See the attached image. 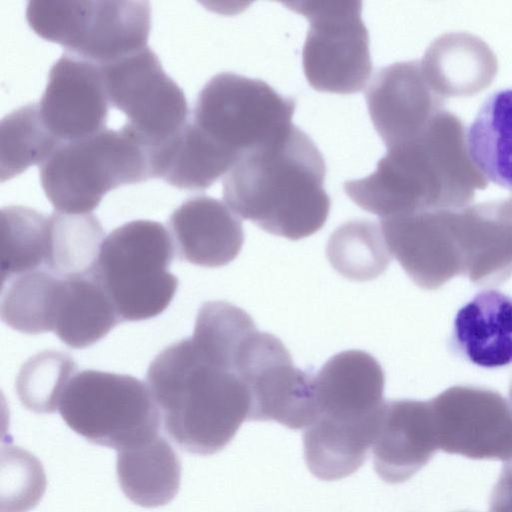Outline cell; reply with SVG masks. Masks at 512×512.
Here are the masks:
<instances>
[{"mask_svg": "<svg viewBox=\"0 0 512 512\" xmlns=\"http://www.w3.org/2000/svg\"><path fill=\"white\" fill-rule=\"evenodd\" d=\"M463 275L479 286H494L512 276V220L501 203L455 211Z\"/></svg>", "mask_w": 512, "mask_h": 512, "instance_id": "cell-20", "label": "cell"}, {"mask_svg": "<svg viewBox=\"0 0 512 512\" xmlns=\"http://www.w3.org/2000/svg\"><path fill=\"white\" fill-rule=\"evenodd\" d=\"M50 241L45 269L60 278L92 274L105 239L91 213L49 215Z\"/></svg>", "mask_w": 512, "mask_h": 512, "instance_id": "cell-25", "label": "cell"}, {"mask_svg": "<svg viewBox=\"0 0 512 512\" xmlns=\"http://www.w3.org/2000/svg\"><path fill=\"white\" fill-rule=\"evenodd\" d=\"M39 175L50 203L67 214H88L110 190L152 178L148 149L125 126L61 142Z\"/></svg>", "mask_w": 512, "mask_h": 512, "instance_id": "cell-5", "label": "cell"}, {"mask_svg": "<svg viewBox=\"0 0 512 512\" xmlns=\"http://www.w3.org/2000/svg\"><path fill=\"white\" fill-rule=\"evenodd\" d=\"M109 104L100 66L66 52L51 67L38 105L48 129L66 142L105 129Z\"/></svg>", "mask_w": 512, "mask_h": 512, "instance_id": "cell-15", "label": "cell"}, {"mask_svg": "<svg viewBox=\"0 0 512 512\" xmlns=\"http://www.w3.org/2000/svg\"><path fill=\"white\" fill-rule=\"evenodd\" d=\"M168 226L179 257L199 266L230 263L244 241L239 216L226 203L208 196L181 204L171 214Z\"/></svg>", "mask_w": 512, "mask_h": 512, "instance_id": "cell-18", "label": "cell"}, {"mask_svg": "<svg viewBox=\"0 0 512 512\" xmlns=\"http://www.w3.org/2000/svg\"><path fill=\"white\" fill-rule=\"evenodd\" d=\"M60 143L44 123L38 104L7 114L0 123V181L41 165Z\"/></svg>", "mask_w": 512, "mask_h": 512, "instance_id": "cell-27", "label": "cell"}, {"mask_svg": "<svg viewBox=\"0 0 512 512\" xmlns=\"http://www.w3.org/2000/svg\"><path fill=\"white\" fill-rule=\"evenodd\" d=\"M116 473L127 498L146 508L169 503L180 487V461L161 435L118 451Z\"/></svg>", "mask_w": 512, "mask_h": 512, "instance_id": "cell-24", "label": "cell"}, {"mask_svg": "<svg viewBox=\"0 0 512 512\" xmlns=\"http://www.w3.org/2000/svg\"><path fill=\"white\" fill-rule=\"evenodd\" d=\"M237 372L250 395L249 421L307 428L317 412L315 374L294 366L274 335L255 329L244 341Z\"/></svg>", "mask_w": 512, "mask_h": 512, "instance_id": "cell-12", "label": "cell"}, {"mask_svg": "<svg viewBox=\"0 0 512 512\" xmlns=\"http://www.w3.org/2000/svg\"><path fill=\"white\" fill-rule=\"evenodd\" d=\"M59 281L60 277L47 269H37L12 278L2 292V321L25 334L52 331Z\"/></svg>", "mask_w": 512, "mask_h": 512, "instance_id": "cell-29", "label": "cell"}, {"mask_svg": "<svg viewBox=\"0 0 512 512\" xmlns=\"http://www.w3.org/2000/svg\"><path fill=\"white\" fill-rule=\"evenodd\" d=\"M374 469L385 482L411 478L438 450L428 401H385L372 444Z\"/></svg>", "mask_w": 512, "mask_h": 512, "instance_id": "cell-17", "label": "cell"}, {"mask_svg": "<svg viewBox=\"0 0 512 512\" xmlns=\"http://www.w3.org/2000/svg\"><path fill=\"white\" fill-rule=\"evenodd\" d=\"M119 322L109 296L92 274L60 278L52 331L64 344L72 348L88 347Z\"/></svg>", "mask_w": 512, "mask_h": 512, "instance_id": "cell-22", "label": "cell"}, {"mask_svg": "<svg viewBox=\"0 0 512 512\" xmlns=\"http://www.w3.org/2000/svg\"><path fill=\"white\" fill-rule=\"evenodd\" d=\"M147 385L165 433L190 453L222 450L249 417V391L234 364L193 336L155 357Z\"/></svg>", "mask_w": 512, "mask_h": 512, "instance_id": "cell-1", "label": "cell"}, {"mask_svg": "<svg viewBox=\"0 0 512 512\" xmlns=\"http://www.w3.org/2000/svg\"><path fill=\"white\" fill-rule=\"evenodd\" d=\"M285 5L309 21L302 63L310 86L336 94L362 91L372 73L362 2L300 1Z\"/></svg>", "mask_w": 512, "mask_h": 512, "instance_id": "cell-10", "label": "cell"}, {"mask_svg": "<svg viewBox=\"0 0 512 512\" xmlns=\"http://www.w3.org/2000/svg\"><path fill=\"white\" fill-rule=\"evenodd\" d=\"M295 106L294 98L260 79L224 72L202 88L190 119L239 159L285 135L294 125Z\"/></svg>", "mask_w": 512, "mask_h": 512, "instance_id": "cell-9", "label": "cell"}, {"mask_svg": "<svg viewBox=\"0 0 512 512\" xmlns=\"http://www.w3.org/2000/svg\"><path fill=\"white\" fill-rule=\"evenodd\" d=\"M415 61L399 62L377 71L365 90L371 121L392 148L419 136L439 112V100Z\"/></svg>", "mask_w": 512, "mask_h": 512, "instance_id": "cell-16", "label": "cell"}, {"mask_svg": "<svg viewBox=\"0 0 512 512\" xmlns=\"http://www.w3.org/2000/svg\"><path fill=\"white\" fill-rule=\"evenodd\" d=\"M429 403L438 449L506 465L512 461V409L499 393L454 386Z\"/></svg>", "mask_w": 512, "mask_h": 512, "instance_id": "cell-13", "label": "cell"}, {"mask_svg": "<svg viewBox=\"0 0 512 512\" xmlns=\"http://www.w3.org/2000/svg\"><path fill=\"white\" fill-rule=\"evenodd\" d=\"M99 66L109 103L127 116L124 126L149 154L185 126V94L148 46Z\"/></svg>", "mask_w": 512, "mask_h": 512, "instance_id": "cell-11", "label": "cell"}, {"mask_svg": "<svg viewBox=\"0 0 512 512\" xmlns=\"http://www.w3.org/2000/svg\"><path fill=\"white\" fill-rule=\"evenodd\" d=\"M446 123V118L436 117L413 140L389 148L373 173L345 182L346 194L359 207L380 218L463 208L444 185L448 173L453 175L456 171L447 168L448 164H468L470 159L447 160L448 156L466 150V144L447 152Z\"/></svg>", "mask_w": 512, "mask_h": 512, "instance_id": "cell-4", "label": "cell"}, {"mask_svg": "<svg viewBox=\"0 0 512 512\" xmlns=\"http://www.w3.org/2000/svg\"><path fill=\"white\" fill-rule=\"evenodd\" d=\"M173 256L170 232L155 221H131L105 237L92 275L121 321L153 318L168 307L178 285L169 272Z\"/></svg>", "mask_w": 512, "mask_h": 512, "instance_id": "cell-6", "label": "cell"}, {"mask_svg": "<svg viewBox=\"0 0 512 512\" xmlns=\"http://www.w3.org/2000/svg\"><path fill=\"white\" fill-rule=\"evenodd\" d=\"M49 216L23 206L1 210L2 284L45 266L49 252Z\"/></svg>", "mask_w": 512, "mask_h": 512, "instance_id": "cell-26", "label": "cell"}, {"mask_svg": "<svg viewBox=\"0 0 512 512\" xmlns=\"http://www.w3.org/2000/svg\"><path fill=\"white\" fill-rule=\"evenodd\" d=\"M326 166L297 126L274 142L243 154L223 179V198L239 217L290 240L322 228L330 210Z\"/></svg>", "mask_w": 512, "mask_h": 512, "instance_id": "cell-2", "label": "cell"}, {"mask_svg": "<svg viewBox=\"0 0 512 512\" xmlns=\"http://www.w3.org/2000/svg\"><path fill=\"white\" fill-rule=\"evenodd\" d=\"M468 157L485 179L512 192V88L491 93L467 129Z\"/></svg>", "mask_w": 512, "mask_h": 512, "instance_id": "cell-23", "label": "cell"}, {"mask_svg": "<svg viewBox=\"0 0 512 512\" xmlns=\"http://www.w3.org/2000/svg\"><path fill=\"white\" fill-rule=\"evenodd\" d=\"M326 252L332 267L354 281L375 279L387 269L392 256L380 224L368 220H352L338 227Z\"/></svg>", "mask_w": 512, "mask_h": 512, "instance_id": "cell-28", "label": "cell"}, {"mask_svg": "<svg viewBox=\"0 0 512 512\" xmlns=\"http://www.w3.org/2000/svg\"><path fill=\"white\" fill-rule=\"evenodd\" d=\"M450 345L478 367L512 364V297L494 289L477 293L457 311Z\"/></svg>", "mask_w": 512, "mask_h": 512, "instance_id": "cell-19", "label": "cell"}, {"mask_svg": "<svg viewBox=\"0 0 512 512\" xmlns=\"http://www.w3.org/2000/svg\"><path fill=\"white\" fill-rule=\"evenodd\" d=\"M488 512H512V467L505 466L495 484Z\"/></svg>", "mask_w": 512, "mask_h": 512, "instance_id": "cell-31", "label": "cell"}, {"mask_svg": "<svg viewBox=\"0 0 512 512\" xmlns=\"http://www.w3.org/2000/svg\"><path fill=\"white\" fill-rule=\"evenodd\" d=\"M509 399H510V403L509 404H510V407L512 409V380H511L510 387H509ZM507 466L512 467V461Z\"/></svg>", "mask_w": 512, "mask_h": 512, "instance_id": "cell-32", "label": "cell"}, {"mask_svg": "<svg viewBox=\"0 0 512 512\" xmlns=\"http://www.w3.org/2000/svg\"><path fill=\"white\" fill-rule=\"evenodd\" d=\"M76 370L75 361L61 351L46 350L30 357L16 379L19 400L35 413L55 412Z\"/></svg>", "mask_w": 512, "mask_h": 512, "instance_id": "cell-30", "label": "cell"}, {"mask_svg": "<svg viewBox=\"0 0 512 512\" xmlns=\"http://www.w3.org/2000/svg\"><path fill=\"white\" fill-rule=\"evenodd\" d=\"M384 383L379 362L362 350L334 355L315 374L317 412L303 434L312 471L343 479L363 465L385 403Z\"/></svg>", "mask_w": 512, "mask_h": 512, "instance_id": "cell-3", "label": "cell"}, {"mask_svg": "<svg viewBox=\"0 0 512 512\" xmlns=\"http://www.w3.org/2000/svg\"><path fill=\"white\" fill-rule=\"evenodd\" d=\"M31 29L67 53L103 65L147 46L148 1H30Z\"/></svg>", "mask_w": 512, "mask_h": 512, "instance_id": "cell-8", "label": "cell"}, {"mask_svg": "<svg viewBox=\"0 0 512 512\" xmlns=\"http://www.w3.org/2000/svg\"><path fill=\"white\" fill-rule=\"evenodd\" d=\"M455 210L380 218L391 255L421 288L435 290L453 277L463 275Z\"/></svg>", "mask_w": 512, "mask_h": 512, "instance_id": "cell-14", "label": "cell"}, {"mask_svg": "<svg viewBox=\"0 0 512 512\" xmlns=\"http://www.w3.org/2000/svg\"><path fill=\"white\" fill-rule=\"evenodd\" d=\"M58 410L77 434L117 451L156 438L162 423L147 384L130 375L97 370L74 375Z\"/></svg>", "mask_w": 512, "mask_h": 512, "instance_id": "cell-7", "label": "cell"}, {"mask_svg": "<svg viewBox=\"0 0 512 512\" xmlns=\"http://www.w3.org/2000/svg\"><path fill=\"white\" fill-rule=\"evenodd\" d=\"M237 157L218 145L189 117L181 131L150 155L152 178L185 190H205L236 163Z\"/></svg>", "mask_w": 512, "mask_h": 512, "instance_id": "cell-21", "label": "cell"}]
</instances>
